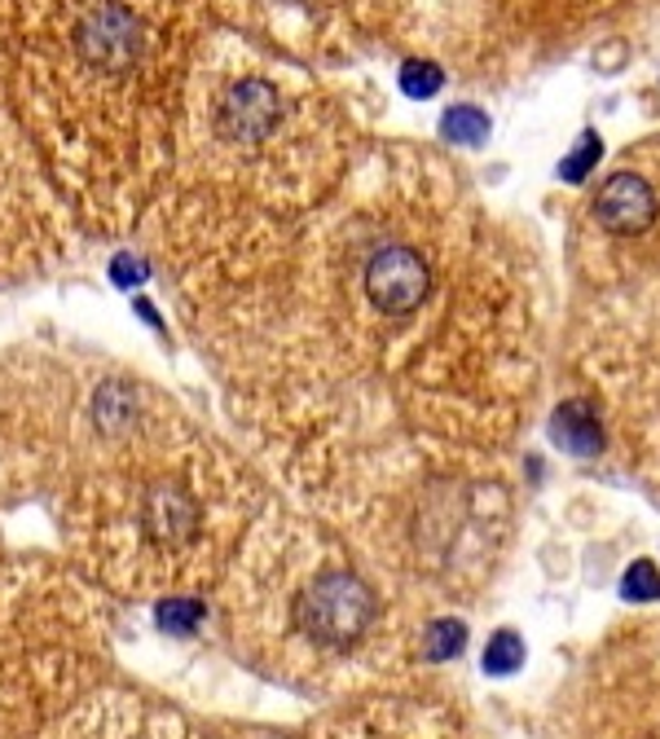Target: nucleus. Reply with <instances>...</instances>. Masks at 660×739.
<instances>
[{
	"label": "nucleus",
	"instance_id": "nucleus-10",
	"mask_svg": "<svg viewBox=\"0 0 660 739\" xmlns=\"http://www.w3.org/2000/svg\"><path fill=\"white\" fill-rule=\"evenodd\" d=\"M594 216H599L603 229H612V234H638V229H647V225L656 220V194H651V185H647L642 177L621 172V177H612V181L599 190Z\"/></svg>",
	"mask_w": 660,
	"mask_h": 739
},
{
	"label": "nucleus",
	"instance_id": "nucleus-11",
	"mask_svg": "<svg viewBox=\"0 0 660 739\" xmlns=\"http://www.w3.org/2000/svg\"><path fill=\"white\" fill-rule=\"evenodd\" d=\"M555 436H559V445H568V450H577V454H590L594 445H599V423H594V414L581 406V401H572V406H564L559 410V419H555Z\"/></svg>",
	"mask_w": 660,
	"mask_h": 739
},
{
	"label": "nucleus",
	"instance_id": "nucleus-9",
	"mask_svg": "<svg viewBox=\"0 0 660 739\" xmlns=\"http://www.w3.org/2000/svg\"><path fill=\"white\" fill-rule=\"evenodd\" d=\"M27 739H185V721L172 704L120 682L115 673Z\"/></svg>",
	"mask_w": 660,
	"mask_h": 739
},
{
	"label": "nucleus",
	"instance_id": "nucleus-15",
	"mask_svg": "<svg viewBox=\"0 0 660 739\" xmlns=\"http://www.w3.org/2000/svg\"><path fill=\"white\" fill-rule=\"evenodd\" d=\"M10 36H14V0H0V111L10 98Z\"/></svg>",
	"mask_w": 660,
	"mask_h": 739
},
{
	"label": "nucleus",
	"instance_id": "nucleus-12",
	"mask_svg": "<svg viewBox=\"0 0 660 739\" xmlns=\"http://www.w3.org/2000/svg\"><path fill=\"white\" fill-rule=\"evenodd\" d=\"M445 137L458 141V146H480L489 137V120L476 111V106H454L445 115Z\"/></svg>",
	"mask_w": 660,
	"mask_h": 739
},
{
	"label": "nucleus",
	"instance_id": "nucleus-6",
	"mask_svg": "<svg viewBox=\"0 0 660 739\" xmlns=\"http://www.w3.org/2000/svg\"><path fill=\"white\" fill-rule=\"evenodd\" d=\"M89 238L41 168L36 150L0 111V295L67 269Z\"/></svg>",
	"mask_w": 660,
	"mask_h": 739
},
{
	"label": "nucleus",
	"instance_id": "nucleus-1",
	"mask_svg": "<svg viewBox=\"0 0 660 739\" xmlns=\"http://www.w3.org/2000/svg\"><path fill=\"white\" fill-rule=\"evenodd\" d=\"M212 0H14L5 111L89 242H128L168 185Z\"/></svg>",
	"mask_w": 660,
	"mask_h": 739
},
{
	"label": "nucleus",
	"instance_id": "nucleus-2",
	"mask_svg": "<svg viewBox=\"0 0 660 739\" xmlns=\"http://www.w3.org/2000/svg\"><path fill=\"white\" fill-rule=\"evenodd\" d=\"M45 493L62 559L115 603L207 599L260 515L251 467L137 365Z\"/></svg>",
	"mask_w": 660,
	"mask_h": 739
},
{
	"label": "nucleus",
	"instance_id": "nucleus-4",
	"mask_svg": "<svg viewBox=\"0 0 660 739\" xmlns=\"http://www.w3.org/2000/svg\"><path fill=\"white\" fill-rule=\"evenodd\" d=\"M340 146L335 106L277 54L216 23L185 84L168 185L273 212L321 190Z\"/></svg>",
	"mask_w": 660,
	"mask_h": 739
},
{
	"label": "nucleus",
	"instance_id": "nucleus-14",
	"mask_svg": "<svg viewBox=\"0 0 660 739\" xmlns=\"http://www.w3.org/2000/svg\"><path fill=\"white\" fill-rule=\"evenodd\" d=\"M520 660H524L520 638H515L511 629L493 634V643H489V651H485V669H489V673H515V669H520Z\"/></svg>",
	"mask_w": 660,
	"mask_h": 739
},
{
	"label": "nucleus",
	"instance_id": "nucleus-16",
	"mask_svg": "<svg viewBox=\"0 0 660 739\" xmlns=\"http://www.w3.org/2000/svg\"><path fill=\"white\" fill-rule=\"evenodd\" d=\"M625 594L629 599H660V577L651 564H634L625 577Z\"/></svg>",
	"mask_w": 660,
	"mask_h": 739
},
{
	"label": "nucleus",
	"instance_id": "nucleus-5",
	"mask_svg": "<svg viewBox=\"0 0 660 739\" xmlns=\"http://www.w3.org/2000/svg\"><path fill=\"white\" fill-rule=\"evenodd\" d=\"M111 678L106 594L67 559H0V739H27Z\"/></svg>",
	"mask_w": 660,
	"mask_h": 739
},
{
	"label": "nucleus",
	"instance_id": "nucleus-19",
	"mask_svg": "<svg viewBox=\"0 0 660 739\" xmlns=\"http://www.w3.org/2000/svg\"><path fill=\"white\" fill-rule=\"evenodd\" d=\"M0 559H5V555H0Z\"/></svg>",
	"mask_w": 660,
	"mask_h": 739
},
{
	"label": "nucleus",
	"instance_id": "nucleus-8",
	"mask_svg": "<svg viewBox=\"0 0 660 739\" xmlns=\"http://www.w3.org/2000/svg\"><path fill=\"white\" fill-rule=\"evenodd\" d=\"M349 299H357V308H366L379 321L375 326L379 339H388V334L397 339L436 299V264L410 238H397V234L375 238L357 255V269H353V282H349Z\"/></svg>",
	"mask_w": 660,
	"mask_h": 739
},
{
	"label": "nucleus",
	"instance_id": "nucleus-3",
	"mask_svg": "<svg viewBox=\"0 0 660 739\" xmlns=\"http://www.w3.org/2000/svg\"><path fill=\"white\" fill-rule=\"evenodd\" d=\"M225 643L299 691H344L397 651L384 585L330 533L260 511L212 590Z\"/></svg>",
	"mask_w": 660,
	"mask_h": 739
},
{
	"label": "nucleus",
	"instance_id": "nucleus-7",
	"mask_svg": "<svg viewBox=\"0 0 660 739\" xmlns=\"http://www.w3.org/2000/svg\"><path fill=\"white\" fill-rule=\"evenodd\" d=\"M397 0H212V14L234 36L269 54L340 58L371 41Z\"/></svg>",
	"mask_w": 660,
	"mask_h": 739
},
{
	"label": "nucleus",
	"instance_id": "nucleus-17",
	"mask_svg": "<svg viewBox=\"0 0 660 739\" xmlns=\"http://www.w3.org/2000/svg\"><path fill=\"white\" fill-rule=\"evenodd\" d=\"M594 159H599V141H594V137H585V141L577 146V155H572V159H564V177H568V181H585V172L594 168Z\"/></svg>",
	"mask_w": 660,
	"mask_h": 739
},
{
	"label": "nucleus",
	"instance_id": "nucleus-18",
	"mask_svg": "<svg viewBox=\"0 0 660 739\" xmlns=\"http://www.w3.org/2000/svg\"><path fill=\"white\" fill-rule=\"evenodd\" d=\"M185 739H277V735H216V730H190L185 726Z\"/></svg>",
	"mask_w": 660,
	"mask_h": 739
},
{
	"label": "nucleus",
	"instance_id": "nucleus-13",
	"mask_svg": "<svg viewBox=\"0 0 660 739\" xmlns=\"http://www.w3.org/2000/svg\"><path fill=\"white\" fill-rule=\"evenodd\" d=\"M441 84H445V71L432 58H410L401 67V89L410 98H432V93H441Z\"/></svg>",
	"mask_w": 660,
	"mask_h": 739
}]
</instances>
